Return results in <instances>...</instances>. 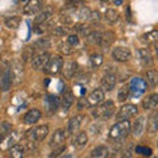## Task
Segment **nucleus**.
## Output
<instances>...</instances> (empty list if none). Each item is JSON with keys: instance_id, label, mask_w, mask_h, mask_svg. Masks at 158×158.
<instances>
[{"instance_id": "49530a36", "label": "nucleus", "mask_w": 158, "mask_h": 158, "mask_svg": "<svg viewBox=\"0 0 158 158\" xmlns=\"http://www.w3.org/2000/svg\"><path fill=\"white\" fill-rule=\"evenodd\" d=\"M59 158H74V156L73 154H63V156H61Z\"/></svg>"}, {"instance_id": "a19ab883", "label": "nucleus", "mask_w": 158, "mask_h": 158, "mask_svg": "<svg viewBox=\"0 0 158 158\" xmlns=\"http://www.w3.org/2000/svg\"><path fill=\"white\" fill-rule=\"evenodd\" d=\"M34 57V48L33 46H27L23 52V59L24 61H29Z\"/></svg>"}, {"instance_id": "7c9ffc66", "label": "nucleus", "mask_w": 158, "mask_h": 158, "mask_svg": "<svg viewBox=\"0 0 158 158\" xmlns=\"http://www.w3.org/2000/svg\"><path fill=\"white\" fill-rule=\"evenodd\" d=\"M91 9L88 8V7H85V6H82L81 8H78L77 11H75V17L78 20H81V21H86V20L90 19L91 16Z\"/></svg>"}, {"instance_id": "a878e982", "label": "nucleus", "mask_w": 158, "mask_h": 158, "mask_svg": "<svg viewBox=\"0 0 158 158\" xmlns=\"http://www.w3.org/2000/svg\"><path fill=\"white\" fill-rule=\"evenodd\" d=\"M52 16H53V12L50 11V9H45V11L40 12L36 16V19H34V24H36V25H44L46 21L50 20Z\"/></svg>"}, {"instance_id": "f8f14e48", "label": "nucleus", "mask_w": 158, "mask_h": 158, "mask_svg": "<svg viewBox=\"0 0 158 158\" xmlns=\"http://www.w3.org/2000/svg\"><path fill=\"white\" fill-rule=\"evenodd\" d=\"M85 120H86V116L82 115V113H79V115H74L67 123V132L70 133V135H74V133L78 132V129L82 127V124H83V121Z\"/></svg>"}, {"instance_id": "4468645a", "label": "nucleus", "mask_w": 158, "mask_h": 158, "mask_svg": "<svg viewBox=\"0 0 158 158\" xmlns=\"http://www.w3.org/2000/svg\"><path fill=\"white\" fill-rule=\"evenodd\" d=\"M79 70V66L75 61H69L66 63H63L62 71H63V77L66 79H73L77 77V73Z\"/></svg>"}, {"instance_id": "6ab92c4d", "label": "nucleus", "mask_w": 158, "mask_h": 158, "mask_svg": "<svg viewBox=\"0 0 158 158\" xmlns=\"http://www.w3.org/2000/svg\"><path fill=\"white\" fill-rule=\"evenodd\" d=\"M113 38H115V34H113V32H110V31L100 32V38H99L98 45L102 46L103 49H108L112 45Z\"/></svg>"}, {"instance_id": "cd10ccee", "label": "nucleus", "mask_w": 158, "mask_h": 158, "mask_svg": "<svg viewBox=\"0 0 158 158\" xmlns=\"http://www.w3.org/2000/svg\"><path fill=\"white\" fill-rule=\"evenodd\" d=\"M148 131L150 133L158 132V111H154L148 120Z\"/></svg>"}, {"instance_id": "f03ea898", "label": "nucleus", "mask_w": 158, "mask_h": 158, "mask_svg": "<svg viewBox=\"0 0 158 158\" xmlns=\"http://www.w3.org/2000/svg\"><path fill=\"white\" fill-rule=\"evenodd\" d=\"M131 132V121L124 120V121H117L115 125H112L110 131V137L115 138V140H120L128 136V133Z\"/></svg>"}, {"instance_id": "393cba45", "label": "nucleus", "mask_w": 158, "mask_h": 158, "mask_svg": "<svg viewBox=\"0 0 158 158\" xmlns=\"http://www.w3.org/2000/svg\"><path fill=\"white\" fill-rule=\"evenodd\" d=\"M110 150L104 145H99L91 150V158H108Z\"/></svg>"}, {"instance_id": "37998d69", "label": "nucleus", "mask_w": 158, "mask_h": 158, "mask_svg": "<svg viewBox=\"0 0 158 158\" xmlns=\"http://www.w3.org/2000/svg\"><path fill=\"white\" fill-rule=\"evenodd\" d=\"M100 19H102L100 13H99L98 11H92V12H91V16H90V19H88V20H90L91 23H98Z\"/></svg>"}, {"instance_id": "dca6fc26", "label": "nucleus", "mask_w": 158, "mask_h": 158, "mask_svg": "<svg viewBox=\"0 0 158 158\" xmlns=\"http://www.w3.org/2000/svg\"><path fill=\"white\" fill-rule=\"evenodd\" d=\"M145 117L144 116H138L135 123L131 124V129H132V133L135 137H140L142 133H144V129H145Z\"/></svg>"}, {"instance_id": "aec40b11", "label": "nucleus", "mask_w": 158, "mask_h": 158, "mask_svg": "<svg viewBox=\"0 0 158 158\" xmlns=\"http://www.w3.org/2000/svg\"><path fill=\"white\" fill-rule=\"evenodd\" d=\"M45 106L49 112H56L61 107V99L57 98L56 95H46L45 98Z\"/></svg>"}, {"instance_id": "b1692460", "label": "nucleus", "mask_w": 158, "mask_h": 158, "mask_svg": "<svg viewBox=\"0 0 158 158\" xmlns=\"http://www.w3.org/2000/svg\"><path fill=\"white\" fill-rule=\"evenodd\" d=\"M9 157L11 158H24L25 157V148L20 144H16L8 149Z\"/></svg>"}, {"instance_id": "412c9836", "label": "nucleus", "mask_w": 158, "mask_h": 158, "mask_svg": "<svg viewBox=\"0 0 158 158\" xmlns=\"http://www.w3.org/2000/svg\"><path fill=\"white\" fill-rule=\"evenodd\" d=\"M142 107H144V110H156L158 107V92L156 94H150L148 98H145L144 100H142Z\"/></svg>"}, {"instance_id": "7ed1b4c3", "label": "nucleus", "mask_w": 158, "mask_h": 158, "mask_svg": "<svg viewBox=\"0 0 158 158\" xmlns=\"http://www.w3.org/2000/svg\"><path fill=\"white\" fill-rule=\"evenodd\" d=\"M62 67H63V58L59 56H50L44 71L49 74V75H56V74L62 71Z\"/></svg>"}, {"instance_id": "c03bdc74", "label": "nucleus", "mask_w": 158, "mask_h": 158, "mask_svg": "<svg viewBox=\"0 0 158 158\" xmlns=\"http://www.w3.org/2000/svg\"><path fill=\"white\" fill-rule=\"evenodd\" d=\"M62 152H65V145L59 146V148H57V149H54V152H52V154H50V158H56L57 156L61 154Z\"/></svg>"}, {"instance_id": "a211bd4d", "label": "nucleus", "mask_w": 158, "mask_h": 158, "mask_svg": "<svg viewBox=\"0 0 158 158\" xmlns=\"http://www.w3.org/2000/svg\"><path fill=\"white\" fill-rule=\"evenodd\" d=\"M74 100H75V98H74V94L70 91V90H66L63 92V95L61 98V108L63 112H67L70 110V107L74 104Z\"/></svg>"}, {"instance_id": "de8ad7c7", "label": "nucleus", "mask_w": 158, "mask_h": 158, "mask_svg": "<svg viewBox=\"0 0 158 158\" xmlns=\"http://www.w3.org/2000/svg\"><path fill=\"white\" fill-rule=\"evenodd\" d=\"M124 2H123V0H115V2H113V4H115V6H120V4H123Z\"/></svg>"}, {"instance_id": "8fccbe9b", "label": "nucleus", "mask_w": 158, "mask_h": 158, "mask_svg": "<svg viewBox=\"0 0 158 158\" xmlns=\"http://www.w3.org/2000/svg\"><path fill=\"white\" fill-rule=\"evenodd\" d=\"M154 52H156V57H157V59H158V44H157L156 48H154Z\"/></svg>"}, {"instance_id": "79ce46f5", "label": "nucleus", "mask_w": 158, "mask_h": 158, "mask_svg": "<svg viewBox=\"0 0 158 158\" xmlns=\"http://www.w3.org/2000/svg\"><path fill=\"white\" fill-rule=\"evenodd\" d=\"M67 33H69L67 28H66V27H63V25H61V27H56V28L53 29V34H54V36H57V37H63V36H66Z\"/></svg>"}, {"instance_id": "c756f323", "label": "nucleus", "mask_w": 158, "mask_h": 158, "mask_svg": "<svg viewBox=\"0 0 158 158\" xmlns=\"http://www.w3.org/2000/svg\"><path fill=\"white\" fill-rule=\"evenodd\" d=\"M104 19L107 23L110 24H116L118 21V19H120V15H118V12L116 11V9L113 8H108L107 11L104 12Z\"/></svg>"}, {"instance_id": "e433bc0d", "label": "nucleus", "mask_w": 158, "mask_h": 158, "mask_svg": "<svg viewBox=\"0 0 158 158\" xmlns=\"http://www.w3.org/2000/svg\"><path fill=\"white\" fill-rule=\"evenodd\" d=\"M129 95H131L129 86H123L117 92V100L118 102H125L127 99L129 98Z\"/></svg>"}, {"instance_id": "a18cd8bd", "label": "nucleus", "mask_w": 158, "mask_h": 158, "mask_svg": "<svg viewBox=\"0 0 158 158\" xmlns=\"http://www.w3.org/2000/svg\"><path fill=\"white\" fill-rule=\"evenodd\" d=\"M121 158H132V152L129 148H127V149L121 152Z\"/></svg>"}, {"instance_id": "473e14b6", "label": "nucleus", "mask_w": 158, "mask_h": 158, "mask_svg": "<svg viewBox=\"0 0 158 158\" xmlns=\"http://www.w3.org/2000/svg\"><path fill=\"white\" fill-rule=\"evenodd\" d=\"M146 85H149L152 87H156L158 85V71L156 70H148L146 71Z\"/></svg>"}, {"instance_id": "5701e85b", "label": "nucleus", "mask_w": 158, "mask_h": 158, "mask_svg": "<svg viewBox=\"0 0 158 158\" xmlns=\"http://www.w3.org/2000/svg\"><path fill=\"white\" fill-rule=\"evenodd\" d=\"M12 85V79L11 74H9V69H7L6 71H3V74L0 75V90L2 91H8L9 87Z\"/></svg>"}, {"instance_id": "58836bf2", "label": "nucleus", "mask_w": 158, "mask_h": 158, "mask_svg": "<svg viewBox=\"0 0 158 158\" xmlns=\"http://www.w3.org/2000/svg\"><path fill=\"white\" fill-rule=\"evenodd\" d=\"M135 152L137 153V154H141V156H144V157H150L152 153H153L150 148L144 146V145H137L135 148Z\"/></svg>"}, {"instance_id": "ea45409f", "label": "nucleus", "mask_w": 158, "mask_h": 158, "mask_svg": "<svg viewBox=\"0 0 158 158\" xmlns=\"http://www.w3.org/2000/svg\"><path fill=\"white\" fill-rule=\"evenodd\" d=\"M66 42L69 44V45H71L73 48H77L79 45V37L77 33L74 34H67V38H66Z\"/></svg>"}, {"instance_id": "c85d7f7f", "label": "nucleus", "mask_w": 158, "mask_h": 158, "mask_svg": "<svg viewBox=\"0 0 158 158\" xmlns=\"http://www.w3.org/2000/svg\"><path fill=\"white\" fill-rule=\"evenodd\" d=\"M141 41L144 42L145 45H150V44L158 42V31H152V32H148L145 34H142Z\"/></svg>"}, {"instance_id": "72a5a7b5", "label": "nucleus", "mask_w": 158, "mask_h": 158, "mask_svg": "<svg viewBox=\"0 0 158 158\" xmlns=\"http://www.w3.org/2000/svg\"><path fill=\"white\" fill-rule=\"evenodd\" d=\"M34 48L37 49H41V50H44V53H45V50H48V49L52 48V41L46 37H41L40 40H37L36 44H34Z\"/></svg>"}, {"instance_id": "4be33fe9", "label": "nucleus", "mask_w": 158, "mask_h": 158, "mask_svg": "<svg viewBox=\"0 0 158 158\" xmlns=\"http://www.w3.org/2000/svg\"><path fill=\"white\" fill-rule=\"evenodd\" d=\"M87 142H88L87 133L86 132H79L78 135L75 136V138L73 140V145L75 146L78 150H81V149H83V148L87 145Z\"/></svg>"}, {"instance_id": "2f4dec72", "label": "nucleus", "mask_w": 158, "mask_h": 158, "mask_svg": "<svg viewBox=\"0 0 158 158\" xmlns=\"http://www.w3.org/2000/svg\"><path fill=\"white\" fill-rule=\"evenodd\" d=\"M103 62H104V58H103V54L100 53H92L90 56V66L92 69H99Z\"/></svg>"}, {"instance_id": "09e8293b", "label": "nucleus", "mask_w": 158, "mask_h": 158, "mask_svg": "<svg viewBox=\"0 0 158 158\" xmlns=\"http://www.w3.org/2000/svg\"><path fill=\"white\" fill-rule=\"evenodd\" d=\"M4 138H6V136H4V135H3V133H2V132H0V144H2V142L4 141Z\"/></svg>"}, {"instance_id": "39448f33", "label": "nucleus", "mask_w": 158, "mask_h": 158, "mask_svg": "<svg viewBox=\"0 0 158 158\" xmlns=\"http://www.w3.org/2000/svg\"><path fill=\"white\" fill-rule=\"evenodd\" d=\"M49 133V127L48 125H40L34 129H31L28 131L27 133V137L29 138V141H36V142H40V141H44L46 138Z\"/></svg>"}, {"instance_id": "6e6552de", "label": "nucleus", "mask_w": 158, "mask_h": 158, "mask_svg": "<svg viewBox=\"0 0 158 158\" xmlns=\"http://www.w3.org/2000/svg\"><path fill=\"white\" fill-rule=\"evenodd\" d=\"M146 87H148V85H146L145 79H142L140 77H136L131 81L129 90L135 96H140L146 91Z\"/></svg>"}, {"instance_id": "0eeeda50", "label": "nucleus", "mask_w": 158, "mask_h": 158, "mask_svg": "<svg viewBox=\"0 0 158 158\" xmlns=\"http://www.w3.org/2000/svg\"><path fill=\"white\" fill-rule=\"evenodd\" d=\"M117 75L115 73H111L108 71L103 75L102 81H100V85H102V90L103 91H112L113 88L116 87L117 85Z\"/></svg>"}, {"instance_id": "4c0bfd02", "label": "nucleus", "mask_w": 158, "mask_h": 158, "mask_svg": "<svg viewBox=\"0 0 158 158\" xmlns=\"http://www.w3.org/2000/svg\"><path fill=\"white\" fill-rule=\"evenodd\" d=\"M75 31L78 32L77 34H78V37L79 36H82V37H88V34L91 33V31L92 29H90L88 27H86V25H83V24H77L75 25Z\"/></svg>"}, {"instance_id": "2eb2a0df", "label": "nucleus", "mask_w": 158, "mask_h": 158, "mask_svg": "<svg viewBox=\"0 0 158 158\" xmlns=\"http://www.w3.org/2000/svg\"><path fill=\"white\" fill-rule=\"evenodd\" d=\"M23 73H24V67L20 62L15 61L11 67H9V74H11V79H13L15 83H20L23 79Z\"/></svg>"}, {"instance_id": "f704fd0d", "label": "nucleus", "mask_w": 158, "mask_h": 158, "mask_svg": "<svg viewBox=\"0 0 158 158\" xmlns=\"http://www.w3.org/2000/svg\"><path fill=\"white\" fill-rule=\"evenodd\" d=\"M20 23H21V19L19 16H11L6 19V27L8 29H17L20 27Z\"/></svg>"}, {"instance_id": "f3484780", "label": "nucleus", "mask_w": 158, "mask_h": 158, "mask_svg": "<svg viewBox=\"0 0 158 158\" xmlns=\"http://www.w3.org/2000/svg\"><path fill=\"white\" fill-rule=\"evenodd\" d=\"M40 117H41V111L37 110V108H32V110H29L25 115H24L23 121L28 125H32V124H36L40 120Z\"/></svg>"}, {"instance_id": "c9c22d12", "label": "nucleus", "mask_w": 158, "mask_h": 158, "mask_svg": "<svg viewBox=\"0 0 158 158\" xmlns=\"http://www.w3.org/2000/svg\"><path fill=\"white\" fill-rule=\"evenodd\" d=\"M58 50H59V53H62L63 56H69V54H71L74 50H75V48L69 45L66 41H61L58 44Z\"/></svg>"}, {"instance_id": "f257e3e1", "label": "nucleus", "mask_w": 158, "mask_h": 158, "mask_svg": "<svg viewBox=\"0 0 158 158\" xmlns=\"http://www.w3.org/2000/svg\"><path fill=\"white\" fill-rule=\"evenodd\" d=\"M115 112V103L112 100H104L92 111V116L95 118H108Z\"/></svg>"}, {"instance_id": "9b49d317", "label": "nucleus", "mask_w": 158, "mask_h": 158, "mask_svg": "<svg viewBox=\"0 0 158 158\" xmlns=\"http://www.w3.org/2000/svg\"><path fill=\"white\" fill-rule=\"evenodd\" d=\"M44 3L40 2V0H32V2H28L27 6H24L23 8V13L25 16H34V15H38L40 11L42 9Z\"/></svg>"}, {"instance_id": "ddd939ff", "label": "nucleus", "mask_w": 158, "mask_h": 158, "mask_svg": "<svg viewBox=\"0 0 158 158\" xmlns=\"http://www.w3.org/2000/svg\"><path fill=\"white\" fill-rule=\"evenodd\" d=\"M65 140H66V131H63V129L59 128V129H57L53 133L49 145H50L52 149H57V148H59V146H63Z\"/></svg>"}, {"instance_id": "1a4fd4ad", "label": "nucleus", "mask_w": 158, "mask_h": 158, "mask_svg": "<svg viewBox=\"0 0 158 158\" xmlns=\"http://www.w3.org/2000/svg\"><path fill=\"white\" fill-rule=\"evenodd\" d=\"M103 102H104V91H103L102 88L94 90L86 99L87 107H96Z\"/></svg>"}, {"instance_id": "bb28decb", "label": "nucleus", "mask_w": 158, "mask_h": 158, "mask_svg": "<svg viewBox=\"0 0 158 158\" xmlns=\"http://www.w3.org/2000/svg\"><path fill=\"white\" fill-rule=\"evenodd\" d=\"M137 54H138V59H140L144 66H150L152 65V62H153L152 54L148 49H140V50L137 52Z\"/></svg>"}, {"instance_id": "9d476101", "label": "nucleus", "mask_w": 158, "mask_h": 158, "mask_svg": "<svg viewBox=\"0 0 158 158\" xmlns=\"http://www.w3.org/2000/svg\"><path fill=\"white\" fill-rule=\"evenodd\" d=\"M49 58H50V56H49V53H46V52L36 54V56L32 58V61H31L32 67L34 69V70H42V69H45Z\"/></svg>"}, {"instance_id": "423d86ee", "label": "nucleus", "mask_w": 158, "mask_h": 158, "mask_svg": "<svg viewBox=\"0 0 158 158\" xmlns=\"http://www.w3.org/2000/svg\"><path fill=\"white\" fill-rule=\"evenodd\" d=\"M112 58L116 62H128L132 58V52L129 50V48L125 46H116L112 50Z\"/></svg>"}, {"instance_id": "20e7f679", "label": "nucleus", "mask_w": 158, "mask_h": 158, "mask_svg": "<svg viewBox=\"0 0 158 158\" xmlns=\"http://www.w3.org/2000/svg\"><path fill=\"white\" fill-rule=\"evenodd\" d=\"M138 112V108L135 104H124L116 113V120L117 121H124V120H129L131 117L136 116Z\"/></svg>"}]
</instances>
